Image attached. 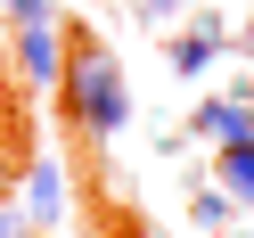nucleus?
Returning a JSON list of instances; mask_svg holds the SVG:
<instances>
[{"label": "nucleus", "instance_id": "1", "mask_svg": "<svg viewBox=\"0 0 254 238\" xmlns=\"http://www.w3.org/2000/svg\"><path fill=\"white\" fill-rule=\"evenodd\" d=\"M8 66H17L33 90H58V74H66V33H58V17L17 25V50H8Z\"/></svg>", "mask_w": 254, "mask_h": 238}, {"label": "nucleus", "instance_id": "2", "mask_svg": "<svg viewBox=\"0 0 254 238\" xmlns=\"http://www.w3.org/2000/svg\"><path fill=\"white\" fill-rule=\"evenodd\" d=\"M17 181H25V222H33V230H58V222H66V181H58V164L33 156V172H17Z\"/></svg>", "mask_w": 254, "mask_h": 238}, {"label": "nucleus", "instance_id": "8", "mask_svg": "<svg viewBox=\"0 0 254 238\" xmlns=\"http://www.w3.org/2000/svg\"><path fill=\"white\" fill-rule=\"evenodd\" d=\"M0 8H8V25H41L50 17V0H0Z\"/></svg>", "mask_w": 254, "mask_h": 238}, {"label": "nucleus", "instance_id": "4", "mask_svg": "<svg viewBox=\"0 0 254 238\" xmlns=\"http://www.w3.org/2000/svg\"><path fill=\"white\" fill-rule=\"evenodd\" d=\"M213 58H221V25H213V17H197L181 41H172V74H205Z\"/></svg>", "mask_w": 254, "mask_h": 238}, {"label": "nucleus", "instance_id": "3", "mask_svg": "<svg viewBox=\"0 0 254 238\" xmlns=\"http://www.w3.org/2000/svg\"><path fill=\"white\" fill-rule=\"evenodd\" d=\"M189 132L213 140V148H221V140H254V107L246 99H205L197 115H189Z\"/></svg>", "mask_w": 254, "mask_h": 238}, {"label": "nucleus", "instance_id": "5", "mask_svg": "<svg viewBox=\"0 0 254 238\" xmlns=\"http://www.w3.org/2000/svg\"><path fill=\"white\" fill-rule=\"evenodd\" d=\"M221 181H230V197L254 189V140H221Z\"/></svg>", "mask_w": 254, "mask_h": 238}, {"label": "nucleus", "instance_id": "11", "mask_svg": "<svg viewBox=\"0 0 254 238\" xmlns=\"http://www.w3.org/2000/svg\"><path fill=\"white\" fill-rule=\"evenodd\" d=\"M246 205H254V189H246Z\"/></svg>", "mask_w": 254, "mask_h": 238}, {"label": "nucleus", "instance_id": "6", "mask_svg": "<svg viewBox=\"0 0 254 238\" xmlns=\"http://www.w3.org/2000/svg\"><path fill=\"white\" fill-rule=\"evenodd\" d=\"M189 222H197V230H221V222H230V197H221V189H205V197L189 205Z\"/></svg>", "mask_w": 254, "mask_h": 238}, {"label": "nucleus", "instance_id": "9", "mask_svg": "<svg viewBox=\"0 0 254 238\" xmlns=\"http://www.w3.org/2000/svg\"><path fill=\"white\" fill-rule=\"evenodd\" d=\"M0 238H33V222H25V214H17V197L0 205Z\"/></svg>", "mask_w": 254, "mask_h": 238}, {"label": "nucleus", "instance_id": "10", "mask_svg": "<svg viewBox=\"0 0 254 238\" xmlns=\"http://www.w3.org/2000/svg\"><path fill=\"white\" fill-rule=\"evenodd\" d=\"M238 99H246V107H254V90H238Z\"/></svg>", "mask_w": 254, "mask_h": 238}, {"label": "nucleus", "instance_id": "7", "mask_svg": "<svg viewBox=\"0 0 254 238\" xmlns=\"http://www.w3.org/2000/svg\"><path fill=\"white\" fill-rule=\"evenodd\" d=\"M17 172H25V164H17V148H8V132H0V205L17 197Z\"/></svg>", "mask_w": 254, "mask_h": 238}]
</instances>
